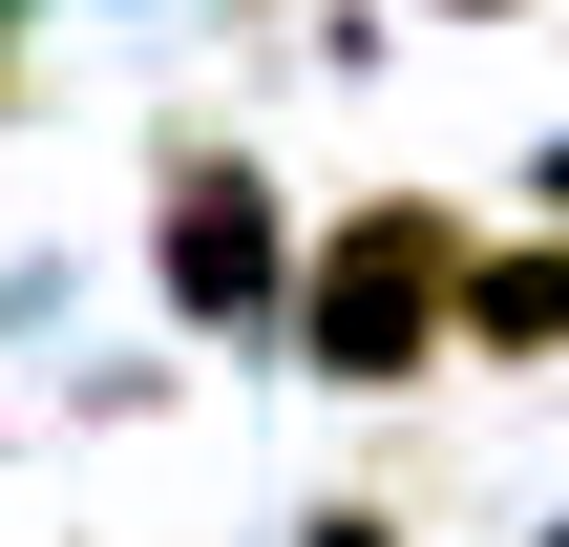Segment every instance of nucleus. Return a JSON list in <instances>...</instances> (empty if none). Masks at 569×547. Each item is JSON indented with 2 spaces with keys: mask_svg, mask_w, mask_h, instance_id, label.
<instances>
[{
  "mask_svg": "<svg viewBox=\"0 0 569 547\" xmlns=\"http://www.w3.org/2000/svg\"><path fill=\"white\" fill-rule=\"evenodd\" d=\"M422 21H507V0H422Z\"/></svg>",
  "mask_w": 569,
  "mask_h": 547,
  "instance_id": "nucleus-7",
  "label": "nucleus"
},
{
  "mask_svg": "<svg viewBox=\"0 0 569 547\" xmlns=\"http://www.w3.org/2000/svg\"><path fill=\"white\" fill-rule=\"evenodd\" d=\"M21 21H42V0H0V42H21Z\"/></svg>",
  "mask_w": 569,
  "mask_h": 547,
  "instance_id": "nucleus-8",
  "label": "nucleus"
},
{
  "mask_svg": "<svg viewBox=\"0 0 569 547\" xmlns=\"http://www.w3.org/2000/svg\"><path fill=\"white\" fill-rule=\"evenodd\" d=\"M528 190H549V232H569V126H549V148H528Z\"/></svg>",
  "mask_w": 569,
  "mask_h": 547,
  "instance_id": "nucleus-5",
  "label": "nucleus"
},
{
  "mask_svg": "<svg viewBox=\"0 0 569 547\" xmlns=\"http://www.w3.org/2000/svg\"><path fill=\"white\" fill-rule=\"evenodd\" d=\"M317 547H401V527H380V506H317Z\"/></svg>",
  "mask_w": 569,
  "mask_h": 547,
  "instance_id": "nucleus-4",
  "label": "nucleus"
},
{
  "mask_svg": "<svg viewBox=\"0 0 569 547\" xmlns=\"http://www.w3.org/2000/svg\"><path fill=\"white\" fill-rule=\"evenodd\" d=\"M465 253H486V232H465L443 190H359V211L296 253L274 316H296V358H317L338 401H401V379L443 358V316H465Z\"/></svg>",
  "mask_w": 569,
  "mask_h": 547,
  "instance_id": "nucleus-1",
  "label": "nucleus"
},
{
  "mask_svg": "<svg viewBox=\"0 0 569 547\" xmlns=\"http://www.w3.org/2000/svg\"><path fill=\"white\" fill-rule=\"evenodd\" d=\"M0 126H21V42H0Z\"/></svg>",
  "mask_w": 569,
  "mask_h": 547,
  "instance_id": "nucleus-6",
  "label": "nucleus"
},
{
  "mask_svg": "<svg viewBox=\"0 0 569 547\" xmlns=\"http://www.w3.org/2000/svg\"><path fill=\"white\" fill-rule=\"evenodd\" d=\"M443 358H528V379H569V232H528V253H465Z\"/></svg>",
  "mask_w": 569,
  "mask_h": 547,
  "instance_id": "nucleus-3",
  "label": "nucleus"
},
{
  "mask_svg": "<svg viewBox=\"0 0 569 547\" xmlns=\"http://www.w3.org/2000/svg\"><path fill=\"white\" fill-rule=\"evenodd\" d=\"M148 274H169V316H190V337H253V316L296 295V211H274V169H253V148H169Z\"/></svg>",
  "mask_w": 569,
  "mask_h": 547,
  "instance_id": "nucleus-2",
  "label": "nucleus"
}]
</instances>
